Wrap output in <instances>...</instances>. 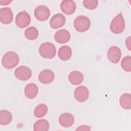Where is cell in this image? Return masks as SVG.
Returning a JSON list of instances; mask_svg holds the SVG:
<instances>
[{
    "label": "cell",
    "instance_id": "obj_9",
    "mask_svg": "<svg viewBox=\"0 0 131 131\" xmlns=\"http://www.w3.org/2000/svg\"><path fill=\"white\" fill-rule=\"evenodd\" d=\"M107 57L111 62L118 63L121 57V52L120 48L117 46L111 47L107 52Z\"/></svg>",
    "mask_w": 131,
    "mask_h": 131
},
{
    "label": "cell",
    "instance_id": "obj_24",
    "mask_svg": "<svg viewBox=\"0 0 131 131\" xmlns=\"http://www.w3.org/2000/svg\"><path fill=\"white\" fill-rule=\"evenodd\" d=\"M121 66L123 70L127 72L131 71V57L126 56L124 57L121 62Z\"/></svg>",
    "mask_w": 131,
    "mask_h": 131
},
{
    "label": "cell",
    "instance_id": "obj_21",
    "mask_svg": "<svg viewBox=\"0 0 131 131\" xmlns=\"http://www.w3.org/2000/svg\"><path fill=\"white\" fill-rule=\"evenodd\" d=\"M49 129V123L45 119L37 120L34 124V131H47Z\"/></svg>",
    "mask_w": 131,
    "mask_h": 131
},
{
    "label": "cell",
    "instance_id": "obj_22",
    "mask_svg": "<svg viewBox=\"0 0 131 131\" xmlns=\"http://www.w3.org/2000/svg\"><path fill=\"white\" fill-rule=\"evenodd\" d=\"M24 34L27 39L29 40H34L38 36V31L34 27H30L26 29Z\"/></svg>",
    "mask_w": 131,
    "mask_h": 131
},
{
    "label": "cell",
    "instance_id": "obj_17",
    "mask_svg": "<svg viewBox=\"0 0 131 131\" xmlns=\"http://www.w3.org/2000/svg\"><path fill=\"white\" fill-rule=\"evenodd\" d=\"M69 80L73 85L80 84L83 81V75L78 71H72L69 75Z\"/></svg>",
    "mask_w": 131,
    "mask_h": 131
},
{
    "label": "cell",
    "instance_id": "obj_28",
    "mask_svg": "<svg viewBox=\"0 0 131 131\" xmlns=\"http://www.w3.org/2000/svg\"><path fill=\"white\" fill-rule=\"evenodd\" d=\"M12 2V1H8V0H1L0 1V4L1 5H7Z\"/></svg>",
    "mask_w": 131,
    "mask_h": 131
},
{
    "label": "cell",
    "instance_id": "obj_15",
    "mask_svg": "<svg viewBox=\"0 0 131 131\" xmlns=\"http://www.w3.org/2000/svg\"><path fill=\"white\" fill-rule=\"evenodd\" d=\"M60 124L64 127H71L74 122V117L70 113H64L61 114L59 117Z\"/></svg>",
    "mask_w": 131,
    "mask_h": 131
},
{
    "label": "cell",
    "instance_id": "obj_5",
    "mask_svg": "<svg viewBox=\"0 0 131 131\" xmlns=\"http://www.w3.org/2000/svg\"><path fill=\"white\" fill-rule=\"evenodd\" d=\"M31 22L30 15L25 11L19 12L15 18V24L17 27L24 28L27 27Z\"/></svg>",
    "mask_w": 131,
    "mask_h": 131
},
{
    "label": "cell",
    "instance_id": "obj_7",
    "mask_svg": "<svg viewBox=\"0 0 131 131\" xmlns=\"http://www.w3.org/2000/svg\"><path fill=\"white\" fill-rule=\"evenodd\" d=\"M50 15L49 9L46 6L40 5L36 7L34 10V16L39 21L47 20Z\"/></svg>",
    "mask_w": 131,
    "mask_h": 131
},
{
    "label": "cell",
    "instance_id": "obj_12",
    "mask_svg": "<svg viewBox=\"0 0 131 131\" xmlns=\"http://www.w3.org/2000/svg\"><path fill=\"white\" fill-rule=\"evenodd\" d=\"M55 78L54 73L49 69L43 70L41 71L38 75L39 81L43 84H49L53 81Z\"/></svg>",
    "mask_w": 131,
    "mask_h": 131
},
{
    "label": "cell",
    "instance_id": "obj_14",
    "mask_svg": "<svg viewBox=\"0 0 131 131\" xmlns=\"http://www.w3.org/2000/svg\"><path fill=\"white\" fill-rule=\"evenodd\" d=\"M71 38L70 32L65 29H60L56 32L54 35L55 41L59 43H65L68 42Z\"/></svg>",
    "mask_w": 131,
    "mask_h": 131
},
{
    "label": "cell",
    "instance_id": "obj_8",
    "mask_svg": "<svg viewBox=\"0 0 131 131\" xmlns=\"http://www.w3.org/2000/svg\"><path fill=\"white\" fill-rule=\"evenodd\" d=\"M74 97L75 99L80 102L87 100L89 96L88 89L84 86H79L76 88L74 91Z\"/></svg>",
    "mask_w": 131,
    "mask_h": 131
},
{
    "label": "cell",
    "instance_id": "obj_25",
    "mask_svg": "<svg viewBox=\"0 0 131 131\" xmlns=\"http://www.w3.org/2000/svg\"><path fill=\"white\" fill-rule=\"evenodd\" d=\"M83 5L88 9H95L98 5V1L97 0H84L83 1Z\"/></svg>",
    "mask_w": 131,
    "mask_h": 131
},
{
    "label": "cell",
    "instance_id": "obj_1",
    "mask_svg": "<svg viewBox=\"0 0 131 131\" xmlns=\"http://www.w3.org/2000/svg\"><path fill=\"white\" fill-rule=\"evenodd\" d=\"M19 60V56L15 52L9 51L3 55L2 59V63L6 69H12L18 64Z\"/></svg>",
    "mask_w": 131,
    "mask_h": 131
},
{
    "label": "cell",
    "instance_id": "obj_2",
    "mask_svg": "<svg viewBox=\"0 0 131 131\" xmlns=\"http://www.w3.org/2000/svg\"><path fill=\"white\" fill-rule=\"evenodd\" d=\"M110 29L115 34L121 33L125 29V21L121 12L117 14L112 20Z\"/></svg>",
    "mask_w": 131,
    "mask_h": 131
},
{
    "label": "cell",
    "instance_id": "obj_19",
    "mask_svg": "<svg viewBox=\"0 0 131 131\" xmlns=\"http://www.w3.org/2000/svg\"><path fill=\"white\" fill-rule=\"evenodd\" d=\"M121 106L125 110L131 108V96L129 93H124L122 95L119 99Z\"/></svg>",
    "mask_w": 131,
    "mask_h": 131
},
{
    "label": "cell",
    "instance_id": "obj_3",
    "mask_svg": "<svg viewBox=\"0 0 131 131\" xmlns=\"http://www.w3.org/2000/svg\"><path fill=\"white\" fill-rule=\"evenodd\" d=\"M56 48L51 42H46L42 43L39 48V53L43 58L51 59L56 55Z\"/></svg>",
    "mask_w": 131,
    "mask_h": 131
},
{
    "label": "cell",
    "instance_id": "obj_27",
    "mask_svg": "<svg viewBox=\"0 0 131 131\" xmlns=\"http://www.w3.org/2000/svg\"><path fill=\"white\" fill-rule=\"evenodd\" d=\"M130 36H129L128 38H127L126 39V40H125V45H126V46L127 47V48L128 49V50H130V45H131V43H130Z\"/></svg>",
    "mask_w": 131,
    "mask_h": 131
},
{
    "label": "cell",
    "instance_id": "obj_11",
    "mask_svg": "<svg viewBox=\"0 0 131 131\" xmlns=\"http://www.w3.org/2000/svg\"><path fill=\"white\" fill-rule=\"evenodd\" d=\"M13 18V13L9 7L2 8L0 9V21L4 24H10Z\"/></svg>",
    "mask_w": 131,
    "mask_h": 131
},
{
    "label": "cell",
    "instance_id": "obj_16",
    "mask_svg": "<svg viewBox=\"0 0 131 131\" xmlns=\"http://www.w3.org/2000/svg\"><path fill=\"white\" fill-rule=\"evenodd\" d=\"M38 88L37 86L33 83L28 84L24 90V92L26 96L30 99H33L37 95Z\"/></svg>",
    "mask_w": 131,
    "mask_h": 131
},
{
    "label": "cell",
    "instance_id": "obj_13",
    "mask_svg": "<svg viewBox=\"0 0 131 131\" xmlns=\"http://www.w3.org/2000/svg\"><path fill=\"white\" fill-rule=\"evenodd\" d=\"M76 8V5L74 1L72 0H64L60 4L61 11L67 15H70L74 13Z\"/></svg>",
    "mask_w": 131,
    "mask_h": 131
},
{
    "label": "cell",
    "instance_id": "obj_23",
    "mask_svg": "<svg viewBox=\"0 0 131 131\" xmlns=\"http://www.w3.org/2000/svg\"><path fill=\"white\" fill-rule=\"evenodd\" d=\"M48 112V107L45 104H40L35 108L34 111V116L38 118L45 116Z\"/></svg>",
    "mask_w": 131,
    "mask_h": 131
},
{
    "label": "cell",
    "instance_id": "obj_6",
    "mask_svg": "<svg viewBox=\"0 0 131 131\" xmlns=\"http://www.w3.org/2000/svg\"><path fill=\"white\" fill-rule=\"evenodd\" d=\"M14 75L19 80L25 81L29 79L32 76V71L28 67L24 66L18 67L14 71Z\"/></svg>",
    "mask_w": 131,
    "mask_h": 131
},
{
    "label": "cell",
    "instance_id": "obj_4",
    "mask_svg": "<svg viewBox=\"0 0 131 131\" xmlns=\"http://www.w3.org/2000/svg\"><path fill=\"white\" fill-rule=\"evenodd\" d=\"M75 29L79 32H84L90 27L91 22L90 19L84 15L77 16L74 22Z\"/></svg>",
    "mask_w": 131,
    "mask_h": 131
},
{
    "label": "cell",
    "instance_id": "obj_20",
    "mask_svg": "<svg viewBox=\"0 0 131 131\" xmlns=\"http://www.w3.org/2000/svg\"><path fill=\"white\" fill-rule=\"evenodd\" d=\"M12 120V114L7 110H2L0 112V124L6 125L9 124Z\"/></svg>",
    "mask_w": 131,
    "mask_h": 131
},
{
    "label": "cell",
    "instance_id": "obj_26",
    "mask_svg": "<svg viewBox=\"0 0 131 131\" xmlns=\"http://www.w3.org/2000/svg\"><path fill=\"white\" fill-rule=\"evenodd\" d=\"M91 130V126L85 125H82L79 126L77 127L76 130Z\"/></svg>",
    "mask_w": 131,
    "mask_h": 131
},
{
    "label": "cell",
    "instance_id": "obj_18",
    "mask_svg": "<svg viewBox=\"0 0 131 131\" xmlns=\"http://www.w3.org/2000/svg\"><path fill=\"white\" fill-rule=\"evenodd\" d=\"M72 52L71 48L68 46H63L60 47L58 52L59 58L63 61L69 60L72 56Z\"/></svg>",
    "mask_w": 131,
    "mask_h": 131
},
{
    "label": "cell",
    "instance_id": "obj_10",
    "mask_svg": "<svg viewBox=\"0 0 131 131\" xmlns=\"http://www.w3.org/2000/svg\"><path fill=\"white\" fill-rule=\"evenodd\" d=\"M66 20V17L63 14L57 13L53 15L50 19V25L53 29H58L64 25Z\"/></svg>",
    "mask_w": 131,
    "mask_h": 131
}]
</instances>
